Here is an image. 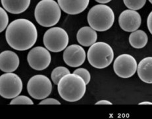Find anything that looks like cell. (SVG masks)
I'll list each match as a JSON object with an SVG mask.
<instances>
[{"label": "cell", "instance_id": "7402d4cb", "mask_svg": "<svg viewBox=\"0 0 152 119\" xmlns=\"http://www.w3.org/2000/svg\"><path fill=\"white\" fill-rule=\"evenodd\" d=\"M11 105L13 104H28L33 105L34 102L32 100L26 96H18L11 100Z\"/></svg>", "mask_w": 152, "mask_h": 119}, {"label": "cell", "instance_id": "30bf717a", "mask_svg": "<svg viewBox=\"0 0 152 119\" xmlns=\"http://www.w3.org/2000/svg\"><path fill=\"white\" fill-rule=\"evenodd\" d=\"M51 56L49 50L42 47L32 48L27 56V61L30 67L34 70L42 71L50 66Z\"/></svg>", "mask_w": 152, "mask_h": 119}, {"label": "cell", "instance_id": "44dd1931", "mask_svg": "<svg viewBox=\"0 0 152 119\" xmlns=\"http://www.w3.org/2000/svg\"><path fill=\"white\" fill-rule=\"evenodd\" d=\"M0 32H3L7 27L9 24V17L4 8H0Z\"/></svg>", "mask_w": 152, "mask_h": 119}, {"label": "cell", "instance_id": "5b68a950", "mask_svg": "<svg viewBox=\"0 0 152 119\" xmlns=\"http://www.w3.org/2000/svg\"><path fill=\"white\" fill-rule=\"evenodd\" d=\"M90 64L97 69H104L112 63L114 53L112 47L105 42H96L90 46L87 53Z\"/></svg>", "mask_w": 152, "mask_h": 119}, {"label": "cell", "instance_id": "5bb4252c", "mask_svg": "<svg viewBox=\"0 0 152 119\" xmlns=\"http://www.w3.org/2000/svg\"><path fill=\"white\" fill-rule=\"evenodd\" d=\"M20 63L18 55L11 50H5L0 54V69L5 73L13 72L19 68Z\"/></svg>", "mask_w": 152, "mask_h": 119}, {"label": "cell", "instance_id": "52a82bcc", "mask_svg": "<svg viewBox=\"0 0 152 119\" xmlns=\"http://www.w3.org/2000/svg\"><path fill=\"white\" fill-rule=\"evenodd\" d=\"M21 79L15 73H6L0 77V95L5 99H13L23 90Z\"/></svg>", "mask_w": 152, "mask_h": 119}, {"label": "cell", "instance_id": "7a4b0ae2", "mask_svg": "<svg viewBox=\"0 0 152 119\" xmlns=\"http://www.w3.org/2000/svg\"><path fill=\"white\" fill-rule=\"evenodd\" d=\"M86 83L80 76L69 73L64 76L57 84L61 97L66 102H75L81 100L86 90Z\"/></svg>", "mask_w": 152, "mask_h": 119}, {"label": "cell", "instance_id": "4fadbf2b", "mask_svg": "<svg viewBox=\"0 0 152 119\" xmlns=\"http://www.w3.org/2000/svg\"><path fill=\"white\" fill-rule=\"evenodd\" d=\"M61 10L68 14H80L89 5L90 0H57Z\"/></svg>", "mask_w": 152, "mask_h": 119}, {"label": "cell", "instance_id": "4316f807", "mask_svg": "<svg viewBox=\"0 0 152 119\" xmlns=\"http://www.w3.org/2000/svg\"><path fill=\"white\" fill-rule=\"evenodd\" d=\"M95 1L99 3V4H107L109 2H110L111 0H95Z\"/></svg>", "mask_w": 152, "mask_h": 119}, {"label": "cell", "instance_id": "cb8c5ba5", "mask_svg": "<svg viewBox=\"0 0 152 119\" xmlns=\"http://www.w3.org/2000/svg\"><path fill=\"white\" fill-rule=\"evenodd\" d=\"M43 104H57L61 105V103L58 100H57L54 98H45L42 100L39 103V105Z\"/></svg>", "mask_w": 152, "mask_h": 119}, {"label": "cell", "instance_id": "9c48e42d", "mask_svg": "<svg viewBox=\"0 0 152 119\" xmlns=\"http://www.w3.org/2000/svg\"><path fill=\"white\" fill-rule=\"evenodd\" d=\"M137 68L136 60L130 54L119 55L113 63V70L115 74L123 79L132 77L136 73Z\"/></svg>", "mask_w": 152, "mask_h": 119}, {"label": "cell", "instance_id": "6da1fadb", "mask_svg": "<svg viewBox=\"0 0 152 119\" xmlns=\"http://www.w3.org/2000/svg\"><path fill=\"white\" fill-rule=\"evenodd\" d=\"M5 38L13 49L24 51L30 49L38 39V30L33 22L25 18H19L10 23L7 27Z\"/></svg>", "mask_w": 152, "mask_h": 119}, {"label": "cell", "instance_id": "2e32d148", "mask_svg": "<svg viewBox=\"0 0 152 119\" xmlns=\"http://www.w3.org/2000/svg\"><path fill=\"white\" fill-rule=\"evenodd\" d=\"M31 0H1V4L5 11L11 14L23 13L28 8Z\"/></svg>", "mask_w": 152, "mask_h": 119}, {"label": "cell", "instance_id": "ffe728a7", "mask_svg": "<svg viewBox=\"0 0 152 119\" xmlns=\"http://www.w3.org/2000/svg\"><path fill=\"white\" fill-rule=\"evenodd\" d=\"M123 2L127 8L137 11L144 7L146 0H123Z\"/></svg>", "mask_w": 152, "mask_h": 119}, {"label": "cell", "instance_id": "83f0119b", "mask_svg": "<svg viewBox=\"0 0 152 119\" xmlns=\"http://www.w3.org/2000/svg\"><path fill=\"white\" fill-rule=\"evenodd\" d=\"M139 105H152V102H143L139 103Z\"/></svg>", "mask_w": 152, "mask_h": 119}, {"label": "cell", "instance_id": "8fae6325", "mask_svg": "<svg viewBox=\"0 0 152 119\" xmlns=\"http://www.w3.org/2000/svg\"><path fill=\"white\" fill-rule=\"evenodd\" d=\"M86 54L84 48L78 45H71L66 47L63 53V60L66 65L78 68L86 60Z\"/></svg>", "mask_w": 152, "mask_h": 119}, {"label": "cell", "instance_id": "f1b7e54d", "mask_svg": "<svg viewBox=\"0 0 152 119\" xmlns=\"http://www.w3.org/2000/svg\"><path fill=\"white\" fill-rule=\"evenodd\" d=\"M149 1H150V2L151 3V4H152V0H149Z\"/></svg>", "mask_w": 152, "mask_h": 119}, {"label": "cell", "instance_id": "ba28073f", "mask_svg": "<svg viewBox=\"0 0 152 119\" xmlns=\"http://www.w3.org/2000/svg\"><path fill=\"white\" fill-rule=\"evenodd\" d=\"M52 83L50 79L43 75H36L29 79L27 90L29 95L36 100H44L52 91Z\"/></svg>", "mask_w": 152, "mask_h": 119}, {"label": "cell", "instance_id": "e0dca14e", "mask_svg": "<svg viewBox=\"0 0 152 119\" xmlns=\"http://www.w3.org/2000/svg\"><path fill=\"white\" fill-rule=\"evenodd\" d=\"M138 75L141 80L148 84H152V57L142 59L138 65Z\"/></svg>", "mask_w": 152, "mask_h": 119}, {"label": "cell", "instance_id": "603a6c76", "mask_svg": "<svg viewBox=\"0 0 152 119\" xmlns=\"http://www.w3.org/2000/svg\"><path fill=\"white\" fill-rule=\"evenodd\" d=\"M73 73H75V74H77L79 76H80V77L84 79V81L86 82V84H89L91 79V75L88 70L83 68H78L75 70Z\"/></svg>", "mask_w": 152, "mask_h": 119}, {"label": "cell", "instance_id": "3957f363", "mask_svg": "<svg viewBox=\"0 0 152 119\" xmlns=\"http://www.w3.org/2000/svg\"><path fill=\"white\" fill-rule=\"evenodd\" d=\"M88 22L97 32H105L113 25L115 14L108 5L99 4L90 9L87 16Z\"/></svg>", "mask_w": 152, "mask_h": 119}, {"label": "cell", "instance_id": "d4e9b609", "mask_svg": "<svg viewBox=\"0 0 152 119\" xmlns=\"http://www.w3.org/2000/svg\"><path fill=\"white\" fill-rule=\"evenodd\" d=\"M147 26L149 30V31L151 33L152 35V11L150 12V13L149 14L147 19Z\"/></svg>", "mask_w": 152, "mask_h": 119}, {"label": "cell", "instance_id": "9a60e30c", "mask_svg": "<svg viewBox=\"0 0 152 119\" xmlns=\"http://www.w3.org/2000/svg\"><path fill=\"white\" fill-rule=\"evenodd\" d=\"M98 39V34L95 30L90 26H84L78 30L77 39L79 44L84 47H90L95 43Z\"/></svg>", "mask_w": 152, "mask_h": 119}, {"label": "cell", "instance_id": "484cf974", "mask_svg": "<svg viewBox=\"0 0 152 119\" xmlns=\"http://www.w3.org/2000/svg\"><path fill=\"white\" fill-rule=\"evenodd\" d=\"M96 105H113V103L107 100H100L96 103Z\"/></svg>", "mask_w": 152, "mask_h": 119}, {"label": "cell", "instance_id": "ac0fdd59", "mask_svg": "<svg viewBox=\"0 0 152 119\" xmlns=\"http://www.w3.org/2000/svg\"><path fill=\"white\" fill-rule=\"evenodd\" d=\"M148 41V35L143 30H136L129 35V43L134 48H142L147 45Z\"/></svg>", "mask_w": 152, "mask_h": 119}, {"label": "cell", "instance_id": "7c38bea8", "mask_svg": "<svg viewBox=\"0 0 152 119\" xmlns=\"http://www.w3.org/2000/svg\"><path fill=\"white\" fill-rule=\"evenodd\" d=\"M141 23L140 14L134 10H124L118 17V24L121 28L126 32H132L137 30Z\"/></svg>", "mask_w": 152, "mask_h": 119}, {"label": "cell", "instance_id": "8992f818", "mask_svg": "<svg viewBox=\"0 0 152 119\" xmlns=\"http://www.w3.org/2000/svg\"><path fill=\"white\" fill-rule=\"evenodd\" d=\"M69 41L67 32L60 27H53L48 30L43 38L45 48L52 53H59L65 50Z\"/></svg>", "mask_w": 152, "mask_h": 119}, {"label": "cell", "instance_id": "277c9868", "mask_svg": "<svg viewBox=\"0 0 152 119\" xmlns=\"http://www.w3.org/2000/svg\"><path fill=\"white\" fill-rule=\"evenodd\" d=\"M59 4L54 0H41L34 10L35 19L43 27H51L59 22L61 10Z\"/></svg>", "mask_w": 152, "mask_h": 119}, {"label": "cell", "instance_id": "d6986e66", "mask_svg": "<svg viewBox=\"0 0 152 119\" xmlns=\"http://www.w3.org/2000/svg\"><path fill=\"white\" fill-rule=\"evenodd\" d=\"M69 73H70V71L68 69V68H65V67H57V68H55L52 71V72H51V79L53 83L57 85L59 81L61 79V78L63 77L65 75L69 74Z\"/></svg>", "mask_w": 152, "mask_h": 119}]
</instances>
